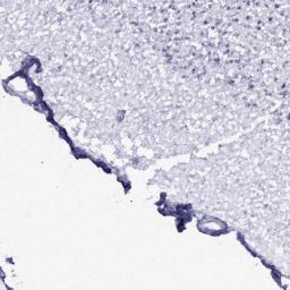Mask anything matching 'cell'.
Segmentation results:
<instances>
[{
    "mask_svg": "<svg viewBox=\"0 0 290 290\" xmlns=\"http://www.w3.org/2000/svg\"><path fill=\"white\" fill-rule=\"evenodd\" d=\"M199 228L209 234H219L224 230V224L217 219H204L199 223Z\"/></svg>",
    "mask_w": 290,
    "mask_h": 290,
    "instance_id": "1",
    "label": "cell"
}]
</instances>
